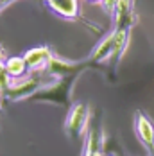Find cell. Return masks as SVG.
Here are the masks:
<instances>
[{
  "instance_id": "cell-18",
  "label": "cell",
  "mask_w": 154,
  "mask_h": 156,
  "mask_svg": "<svg viewBox=\"0 0 154 156\" xmlns=\"http://www.w3.org/2000/svg\"><path fill=\"white\" fill-rule=\"evenodd\" d=\"M88 2H93V4H95V2H100V0H88Z\"/></svg>"
},
{
  "instance_id": "cell-6",
  "label": "cell",
  "mask_w": 154,
  "mask_h": 156,
  "mask_svg": "<svg viewBox=\"0 0 154 156\" xmlns=\"http://www.w3.org/2000/svg\"><path fill=\"white\" fill-rule=\"evenodd\" d=\"M54 56V52L47 45H40V47H32L23 54V59L27 63L29 72H45L47 65L50 61V58Z\"/></svg>"
},
{
  "instance_id": "cell-17",
  "label": "cell",
  "mask_w": 154,
  "mask_h": 156,
  "mask_svg": "<svg viewBox=\"0 0 154 156\" xmlns=\"http://www.w3.org/2000/svg\"><path fill=\"white\" fill-rule=\"evenodd\" d=\"M2 101H4V97H2V94H0V108H2Z\"/></svg>"
},
{
  "instance_id": "cell-10",
  "label": "cell",
  "mask_w": 154,
  "mask_h": 156,
  "mask_svg": "<svg viewBox=\"0 0 154 156\" xmlns=\"http://www.w3.org/2000/svg\"><path fill=\"white\" fill-rule=\"evenodd\" d=\"M127 43H129V31H125V29H113V54H111V59H109L111 68L118 66L124 52L127 48Z\"/></svg>"
},
{
  "instance_id": "cell-9",
  "label": "cell",
  "mask_w": 154,
  "mask_h": 156,
  "mask_svg": "<svg viewBox=\"0 0 154 156\" xmlns=\"http://www.w3.org/2000/svg\"><path fill=\"white\" fill-rule=\"evenodd\" d=\"M111 54H113V31L106 34L95 47L93 50L90 52V56H88V66L90 65H104V63H109L111 59Z\"/></svg>"
},
{
  "instance_id": "cell-19",
  "label": "cell",
  "mask_w": 154,
  "mask_h": 156,
  "mask_svg": "<svg viewBox=\"0 0 154 156\" xmlns=\"http://www.w3.org/2000/svg\"><path fill=\"white\" fill-rule=\"evenodd\" d=\"M0 4H2V0H0Z\"/></svg>"
},
{
  "instance_id": "cell-15",
  "label": "cell",
  "mask_w": 154,
  "mask_h": 156,
  "mask_svg": "<svg viewBox=\"0 0 154 156\" xmlns=\"http://www.w3.org/2000/svg\"><path fill=\"white\" fill-rule=\"evenodd\" d=\"M5 58H7V56H5V50H4V48L0 47V63H4V61H5Z\"/></svg>"
},
{
  "instance_id": "cell-1",
  "label": "cell",
  "mask_w": 154,
  "mask_h": 156,
  "mask_svg": "<svg viewBox=\"0 0 154 156\" xmlns=\"http://www.w3.org/2000/svg\"><path fill=\"white\" fill-rule=\"evenodd\" d=\"M77 79H79V74H77V76H70V77L47 81L45 84L32 95L29 101L70 108V106H72V104H70V99H72V92H74V86H75Z\"/></svg>"
},
{
  "instance_id": "cell-16",
  "label": "cell",
  "mask_w": 154,
  "mask_h": 156,
  "mask_svg": "<svg viewBox=\"0 0 154 156\" xmlns=\"http://www.w3.org/2000/svg\"><path fill=\"white\" fill-rule=\"evenodd\" d=\"M95 156H111V154H106V153L102 151V153H99V154H95Z\"/></svg>"
},
{
  "instance_id": "cell-5",
  "label": "cell",
  "mask_w": 154,
  "mask_h": 156,
  "mask_svg": "<svg viewBox=\"0 0 154 156\" xmlns=\"http://www.w3.org/2000/svg\"><path fill=\"white\" fill-rule=\"evenodd\" d=\"M135 133L149 156H154V122L143 111L135 113Z\"/></svg>"
},
{
  "instance_id": "cell-12",
  "label": "cell",
  "mask_w": 154,
  "mask_h": 156,
  "mask_svg": "<svg viewBox=\"0 0 154 156\" xmlns=\"http://www.w3.org/2000/svg\"><path fill=\"white\" fill-rule=\"evenodd\" d=\"M11 83H13V79L11 76L7 74V70H5V65L4 63H0V94L4 95L7 92V88L11 86Z\"/></svg>"
},
{
  "instance_id": "cell-3",
  "label": "cell",
  "mask_w": 154,
  "mask_h": 156,
  "mask_svg": "<svg viewBox=\"0 0 154 156\" xmlns=\"http://www.w3.org/2000/svg\"><path fill=\"white\" fill-rule=\"evenodd\" d=\"M47 81L43 79L41 72H29L25 77L13 79L11 86L7 88V92L2 95L5 101L9 102H20V101H27L36 94Z\"/></svg>"
},
{
  "instance_id": "cell-8",
  "label": "cell",
  "mask_w": 154,
  "mask_h": 156,
  "mask_svg": "<svg viewBox=\"0 0 154 156\" xmlns=\"http://www.w3.org/2000/svg\"><path fill=\"white\" fill-rule=\"evenodd\" d=\"M45 5L63 20H77L81 15L79 0H43Z\"/></svg>"
},
{
  "instance_id": "cell-13",
  "label": "cell",
  "mask_w": 154,
  "mask_h": 156,
  "mask_svg": "<svg viewBox=\"0 0 154 156\" xmlns=\"http://www.w3.org/2000/svg\"><path fill=\"white\" fill-rule=\"evenodd\" d=\"M117 2H118V0H100V5L104 7L106 13L113 15V11H115V7H117Z\"/></svg>"
},
{
  "instance_id": "cell-11",
  "label": "cell",
  "mask_w": 154,
  "mask_h": 156,
  "mask_svg": "<svg viewBox=\"0 0 154 156\" xmlns=\"http://www.w3.org/2000/svg\"><path fill=\"white\" fill-rule=\"evenodd\" d=\"M4 65H5V70L11 76V79L25 77L29 74V68H27V63L23 59V56H9V58H5Z\"/></svg>"
},
{
  "instance_id": "cell-14",
  "label": "cell",
  "mask_w": 154,
  "mask_h": 156,
  "mask_svg": "<svg viewBox=\"0 0 154 156\" xmlns=\"http://www.w3.org/2000/svg\"><path fill=\"white\" fill-rule=\"evenodd\" d=\"M11 2H15V0H2V4H0V11H2L4 7H7V5H9Z\"/></svg>"
},
{
  "instance_id": "cell-2",
  "label": "cell",
  "mask_w": 154,
  "mask_h": 156,
  "mask_svg": "<svg viewBox=\"0 0 154 156\" xmlns=\"http://www.w3.org/2000/svg\"><path fill=\"white\" fill-rule=\"evenodd\" d=\"M90 117H92V109L88 102H74L68 113H66V119H65V135L70 138V140H81L84 138L88 127H90Z\"/></svg>"
},
{
  "instance_id": "cell-7",
  "label": "cell",
  "mask_w": 154,
  "mask_h": 156,
  "mask_svg": "<svg viewBox=\"0 0 154 156\" xmlns=\"http://www.w3.org/2000/svg\"><path fill=\"white\" fill-rule=\"evenodd\" d=\"M111 16H113L115 29L131 31V27L136 22V16H135V11H133V2L131 0H118L117 7H115V11H113Z\"/></svg>"
},
{
  "instance_id": "cell-4",
  "label": "cell",
  "mask_w": 154,
  "mask_h": 156,
  "mask_svg": "<svg viewBox=\"0 0 154 156\" xmlns=\"http://www.w3.org/2000/svg\"><path fill=\"white\" fill-rule=\"evenodd\" d=\"M88 63L86 61H70L65 59L61 56L54 54L50 58V61L45 68V74L50 79H63V77H70V76H81L82 70H86Z\"/></svg>"
}]
</instances>
